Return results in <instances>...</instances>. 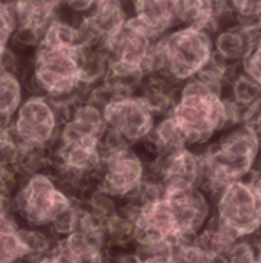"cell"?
I'll return each mask as SVG.
<instances>
[{"label": "cell", "instance_id": "6da1fadb", "mask_svg": "<svg viewBox=\"0 0 261 263\" xmlns=\"http://www.w3.org/2000/svg\"><path fill=\"white\" fill-rule=\"evenodd\" d=\"M223 83L200 76L178 86L169 114L183 131L188 146L205 148L231 126L240 125L242 111L225 97Z\"/></svg>", "mask_w": 261, "mask_h": 263}, {"label": "cell", "instance_id": "7a4b0ae2", "mask_svg": "<svg viewBox=\"0 0 261 263\" xmlns=\"http://www.w3.org/2000/svg\"><path fill=\"white\" fill-rule=\"evenodd\" d=\"M261 153V137L235 125L202 148V188L214 199L232 182L252 176Z\"/></svg>", "mask_w": 261, "mask_h": 263}, {"label": "cell", "instance_id": "3957f363", "mask_svg": "<svg viewBox=\"0 0 261 263\" xmlns=\"http://www.w3.org/2000/svg\"><path fill=\"white\" fill-rule=\"evenodd\" d=\"M214 35L205 29L178 25L163 35L154 52V74L175 85L197 77L214 59Z\"/></svg>", "mask_w": 261, "mask_h": 263}, {"label": "cell", "instance_id": "277c9868", "mask_svg": "<svg viewBox=\"0 0 261 263\" xmlns=\"http://www.w3.org/2000/svg\"><path fill=\"white\" fill-rule=\"evenodd\" d=\"M75 200L48 170L23 179L11 199V205L22 225L46 230Z\"/></svg>", "mask_w": 261, "mask_h": 263}, {"label": "cell", "instance_id": "5b68a950", "mask_svg": "<svg viewBox=\"0 0 261 263\" xmlns=\"http://www.w3.org/2000/svg\"><path fill=\"white\" fill-rule=\"evenodd\" d=\"M214 222L232 239H251L261 230V185L251 176L214 197Z\"/></svg>", "mask_w": 261, "mask_h": 263}, {"label": "cell", "instance_id": "8992f818", "mask_svg": "<svg viewBox=\"0 0 261 263\" xmlns=\"http://www.w3.org/2000/svg\"><path fill=\"white\" fill-rule=\"evenodd\" d=\"M102 156L95 185L118 203L134 199L149 176V157L132 146H122Z\"/></svg>", "mask_w": 261, "mask_h": 263}, {"label": "cell", "instance_id": "52a82bcc", "mask_svg": "<svg viewBox=\"0 0 261 263\" xmlns=\"http://www.w3.org/2000/svg\"><path fill=\"white\" fill-rule=\"evenodd\" d=\"M63 117L55 105L42 94H28L11 119L12 133L22 149H45L55 143Z\"/></svg>", "mask_w": 261, "mask_h": 263}, {"label": "cell", "instance_id": "ba28073f", "mask_svg": "<svg viewBox=\"0 0 261 263\" xmlns=\"http://www.w3.org/2000/svg\"><path fill=\"white\" fill-rule=\"evenodd\" d=\"M103 117L106 131L132 148L148 142L158 120L145 99L137 94L111 100L103 108Z\"/></svg>", "mask_w": 261, "mask_h": 263}, {"label": "cell", "instance_id": "9c48e42d", "mask_svg": "<svg viewBox=\"0 0 261 263\" xmlns=\"http://www.w3.org/2000/svg\"><path fill=\"white\" fill-rule=\"evenodd\" d=\"M149 176L157 179L165 193L202 188V154L186 146L149 162Z\"/></svg>", "mask_w": 261, "mask_h": 263}, {"label": "cell", "instance_id": "30bf717a", "mask_svg": "<svg viewBox=\"0 0 261 263\" xmlns=\"http://www.w3.org/2000/svg\"><path fill=\"white\" fill-rule=\"evenodd\" d=\"M261 37V25H229L214 35V54L226 66H242L255 42Z\"/></svg>", "mask_w": 261, "mask_h": 263}, {"label": "cell", "instance_id": "8fae6325", "mask_svg": "<svg viewBox=\"0 0 261 263\" xmlns=\"http://www.w3.org/2000/svg\"><path fill=\"white\" fill-rule=\"evenodd\" d=\"M131 17L155 40L178 26L177 0H132Z\"/></svg>", "mask_w": 261, "mask_h": 263}, {"label": "cell", "instance_id": "7c38bea8", "mask_svg": "<svg viewBox=\"0 0 261 263\" xmlns=\"http://www.w3.org/2000/svg\"><path fill=\"white\" fill-rule=\"evenodd\" d=\"M52 253L63 263H108L106 239L80 230L57 240Z\"/></svg>", "mask_w": 261, "mask_h": 263}, {"label": "cell", "instance_id": "4fadbf2b", "mask_svg": "<svg viewBox=\"0 0 261 263\" xmlns=\"http://www.w3.org/2000/svg\"><path fill=\"white\" fill-rule=\"evenodd\" d=\"M228 12V0H177L178 25L200 28L212 35L220 31V22Z\"/></svg>", "mask_w": 261, "mask_h": 263}, {"label": "cell", "instance_id": "5bb4252c", "mask_svg": "<svg viewBox=\"0 0 261 263\" xmlns=\"http://www.w3.org/2000/svg\"><path fill=\"white\" fill-rule=\"evenodd\" d=\"M65 0H17L12 3L17 25L45 31L46 26L60 14Z\"/></svg>", "mask_w": 261, "mask_h": 263}, {"label": "cell", "instance_id": "9a60e30c", "mask_svg": "<svg viewBox=\"0 0 261 263\" xmlns=\"http://www.w3.org/2000/svg\"><path fill=\"white\" fill-rule=\"evenodd\" d=\"M22 223L14 213L0 216V263H26V250L20 239Z\"/></svg>", "mask_w": 261, "mask_h": 263}, {"label": "cell", "instance_id": "2e32d148", "mask_svg": "<svg viewBox=\"0 0 261 263\" xmlns=\"http://www.w3.org/2000/svg\"><path fill=\"white\" fill-rule=\"evenodd\" d=\"M28 96L22 77L11 71L0 72V120L11 122Z\"/></svg>", "mask_w": 261, "mask_h": 263}, {"label": "cell", "instance_id": "e0dca14e", "mask_svg": "<svg viewBox=\"0 0 261 263\" xmlns=\"http://www.w3.org/2000/svg\"><path fill=\"white\" fill-rule=\"evenodd\" d=\"M180 245V242L169 239L138 240L132 253L137 263H178Z\"/></svg>", "mask_w": 261, "mask_h": 263}, {"label": "cell", "instance_id": "ac0fdd59", "mask_svg": "<svg viewBox=\"0 0 261 263\" xmlns=\"http://www.w3.org/2000/svg\"><path fill=\"white\" fill-rule=\"evenodd\" d=\"M20 239L26 250V263L37 262L38 259L51 254L55 248L57 240L52 234L45 228H34V227H20Z\"/></svg>", "mask_w": 261, "mask_h": 263}, {"label": "cell", "instance_id": "d6986e66", "mask_svg": "<svg viewBox=\"0 0 261 263\" xmlns=\"http://www.w3.org/2000/svg\"><path fill=\"white\" fill-rule=\"evenodd\" d=\"M235 239L229 237L215 222L211 219V222L198 233V236L194 239V242L211 257L220 260L223 253L228 250V247L234 242Z\"/></svg>", "mask_w": 261, "mask_h": 263}, {"label": "cell", "instance_id": "ffe728a7", "mask_svg": "<svg viewBox=\"0 0 261 263\" xmlns=\"http://www.w3.org/2000/svg\"><path fill=\"white\" fill-rule=\"evenodd\" d=\"M229 85H231V96L226 99L231 100L242 111V114L248 106H251L255 100L261 97L260 85H257L252 79H249L243 71L235 74L231 79Z\"/></svg>", "mask_w": 261, "mask_h": 263}, {"label": "cell", "instance_id": "44dd1931", "mask_svg": "<svg viewBox=\"0 0 261 263\" xmlns=\"http://www.w3.org/2000/svg\"><path fill=\"white\" fill-rule=\"evenodd\" d=\"M258 250L251 239H237L220 257V263H255Z\"/></svg>", "mask_w": 261, "mask_h": 263}, {"label": "cell", "instance_id": "7402d4cb", "mask_svg": "<svg viewBox=\"0 0 261 263\" xmlns=\"http://www.w3.org/2000/svg\"><path fill=\"white\" fill-rule=\"evenodd\" d=\"M237 23L261 25V0H228Z\"/></svg>", "mask_w": 261, "mask_h": 263}, {"label": "cell", "instance_id": "603a6c76", "mask_svg": "<svg viewBox=\"0 0 261 263\" xmlns=\"http://www.w3.org/2000/svg\"><path fill=\"white\" fill-rule=\"evenodd\" d=\"M20 182L22 177L18 176L15 168L11 163L0 162V196L12 199Z\"/></svg>", "mask_w": 261, "mask_h": 263}, {"label": "cell", "instance_id": "cb8c5ba5", "mask_svg": "<svg viewBox=\"0 0 261 263\" xmlns=\"http://www.w3.org/2000/svg\"><path fill=\"white\" fill-rule=\"evenodd\" d=\"M178 263H220V260L206 254L194 240L180 245Z\"/></svg>", "mask_w": 261, "mask_h": 263}, {"label": "cell", "instance_id": "d4e9b609", "mask_svg": "<svg viewBox=\"0 0 261 263\" xmlns=\"http://www.w3.org/2000/svg\"><path fill=\"white\" fill-rule=\"evenodd\" d=\"M242 71L261 86V37L242 63Z\"/></svg>", "mask_w": 261, "mask_h": 263}, {"label": "cell", "instance_id": "484cf974", "mask_svg": "<svg viewBox=\"0 0 261 263\" xmlns=\"http://www.w3.org/2000/svg\"><path fill=\"white\" fill-rule=\"evenodd\" d=\"M105 0H65V6L63 9L75 17V18H83L85 15L91 14L100 3H103Z\"/></svg>", "mask_w": 261, "mask_h": 263}, {"label": "cell", "instance_id": "4316f807", "mask_svg": "<svg viewBox=\"0 0 261 263\" xmlns=\"http://www.w3.org/2000/svg\"><path fill=\"white\" fill-rule=\"evenodd\" d=\"M240 123L251 128L261 137V97L243 111Z\"/></svg>", "mask_w": 261, "mask_h": 263}, {"label": "cell", "instance_id": "83f0119b", "mask_svg": "<svg viewBox=\"0 0 261 263\" xmlns=\"http://www.w3.org/2000/svg\"><path fill=\"white\" fill-rule=\"evenodd\" d=\"M12 211V205H11V199L9 197H3L0 196V216L11 213Z\"/></svg>", "mask_w": 261, "mask_h": 263}, {"label": "cell", "instance_id": "f1b7e54d", "mask_svg": "<svg viewBox=\"0 0 261 263\" xmlns=\"http://www.w3.org/2000/svg\"><path fill=\"white\" fill-rule=\"evenodd\" d=\"M34 263H63L54 253H51V254H48V256H45V257H42V259H38L37 262Z\"/></svg>", "mask_w": 261, "mask_h": 263}, {"label": "cell", "instance_id": "f546056e", "mask_svg": "<svg viewBox=\"0 0 261 263\" xmlns=\"http://www.w3.org/2000/svg\"><path fill=\"white\" fill-rule=\"evenodd\" d=\"M252 177L258 182L261 185V153H260V159H258V163L255 166V171L252 173Z\"/></svg>", "mask_w": 261, "mask_h": 263}, {"label": "cell", "instance_id": "4dcf8cb0", "mask_svg": "<svg viewBox=\"0 0 261 263\" xmlns=\"http://www.w3.org/2000/svg\"><path fill=\"white\" fill-rule=\"evenodd\" d=\"M252 240H254V243H255V247H257V250L261 253V230L252 237Z\"/></svg>", "mask_w": 261, "mask_h": 263}]
</instances>
